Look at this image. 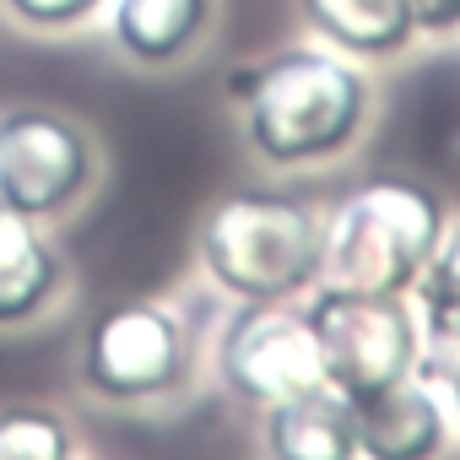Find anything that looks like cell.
Listing matches in <instances>:
<instances>
[{"instance_id":"15","label":"cell","mask_w":460,"mask_h":460,"mask_svg":"<svg viewBox=\"0 0 460 460\" xmlns=\"http://www.w3.org/2000/svg\"><path fill=\"white\" fill-rule=\"evenodd\" d=\"M22 28H39V33H66V28H82L87 17H98L109 0H0Z\"/></svg>"},{"instance_id":"12","label":"cell","mask_w":460,"mask_h":460,"mask_svg":"<svg viewBox=\"0 0 460 460\" xmlns=\"http://www.w3.org/2000/svg\"><path fill=\"white\" fill-rule=\"evenodd\" d=\"M304 22L352 60H390L411 44L417 17L411 0H298Z\"/></svg>"},{"instance_id":"6","label":"cell","mask_w":460,"mask_h":460,"mask_svg":"<svg viewBox=\"0 0 460 460\" xmlns=\"http://www.w3.org/2000/svg\"><path fill=\"white\" fill-rule=\"evenodd\" d=\"M76 374L98 401L141 406L184 379V325L173 309L146 298H119L98 309L82 331Z\"/></svg>"},{"instance_id":"7","label":"cell","mask_w":460,"mask_h":460,"mask_svg":"<svg viewBox=\"0 0 460 460\" xmlns=\"http://www.w3.org/2000/svg\"><path fill=\"white\" fill-rule=\"evenodd\" d=\"M98 179L93 136L60 109H6L0 114V206L33 222L71 211Z\"/></svg>"},{"instance_id":"3","label":"cell","mask_w":460,"mask_h":460,"mask_svg":"<svg viewBox=\"0 0 460 460\" xmlns=\"http://www.w3.org/2000/svg\"><path fill=\"white\" fill-rule=\"evenodd\" d=\"M449 227L444 195L406 173L363 179L325 222V282L358 293H411Z\"/></svg>"},{"instance_id":"16","label":"cell","mask_w":460,"mask_h":460,"mask_svg":"<svg viewBox=\"0 0 460 460\" xmlns=\"http://www.w3.org/2000/svg\"><path fill=\"white\" fill-rule=\"evenodd\" d=\"M411 17H417V33H460V0H411Z\"/></svg>"},{"instance_id":"5","label":"cell","mask_w":460,"mask_h":460,"mask_svg":"<svg viewBox=\"0 0 460 460\" xmlns=\"http://www.w3.org/2000/svg\"><path fill=\"white\" fill-rule=\"evenodd\" d=\"M217 379L244 406H271L325 385L309 314L293 298H239L217 331Z\"/></svg>"},{"instance_id":"11","label":"cell","mask_w":460,"mask_h":460,"mask_svg":"<svg viewBox=\"0 0 460 460\" xmlns=\"http://www.w3.org/2000/svg\"><path fill=\"white\" fill-rule=\"evenodd\" d=\"M60 293V255L39 222L0 206V325H33Z\"/></svg>"},{"instance_id":"10","label":"cell","mask_w":460,"mask_h":460,"mask_svg":"<svg viewBox=\"0 0 460 460\" xmlns=\"http://www.w3.org/2000/svg\"><path fill=\"white\" fill-rule=\"evenodd\" d=\"M211 28V0H109L114 49L146 71L184 60Z\"/></svg>"},{"instance_id":"13","label":"cell","mask_w":460,"mask_h":460,"mask_svg":"<svg viewBox=\"0 0 460 460\" xmlns=\"http://www.w3.org/2000/svg\"><path fill=\"white\" fill-rule=\"evenodd\" d=\"M417 320L433 347H460V222L444 227L433 261L417 277Z\"/></svg>"},{"instance_id":"17","label":"cell","mask_w":460,"mask_h":460,"mask_svg":"<svg viewBox=\"0 0 460 460\" xmlns=\"http://www.w3.org/2000/svg\"><path fill=\"white\" fill-rule=\"evenodd\" d=\"M449 401H455V417H460V358L449 363Z\"/></svg>"},{"instance_id":"4","label":"cell","mask_w":460,"mask_h":460,"mask_svg":"<svg viewBox=\"0 0 460 460\" xmlns=\"http://www.w3.org/2000/svg\"><path fill=\"white\" fill-rule=\"evenodd\" d=\"M304 314L320 341L325 385L341 390L347 401H363V395L417 374L422 325L401 293H358V288L320 282L309 293Z\"/></svg>"},{"instance_id":"1","label":"cell","mask_w":460,"mask_h":460,"mask_svg":"<svg viewBox=\"0 0 460 460\" xmlns=\"http://www.w3.org/2000/svg\"><path fill=\"white\" fill-rule=\"evenodd\" d=\"M244 136L271 168H314L341 157L368 125V76L336 49H282L234 82Z\"/></svg>"},{"instance_id":"9","label":"cell","mask_w":460,"mask_h":460,"mask_svg":"<svg viewBox=\"0 0 460 460\" xmlns=\"http://www.w3.org/2000/svg\"><path fill=\"white\" fill-rule=\"evenodd\" d=\"M261 444L266 460H363L352 401L331 385L261 406Z\"/></svg>"},{"instance_id":"14","label":"cell","mask_w":460,"mask_h":460,"mask_svg":"<svg viewBox=\"0 0 460 460\" xmlns=\"http://www.w3.org/2000/svg\"><path fill=\"white\" fill-rule=\"evenodd\" d=\"M0 460H76V433L55 406H0Z\"/></svg>"},{"instance_id":"2","label":"cell","mask_w":460,"mask_h":460,"mask_svg":"<svg viewBox=\"0 0 460 460\" xmlns=\"http://www.w3.org/2000/svg\"><path fill=\"white\" fill-rule=\"evenodd\" d=\"M200 266L234 298H298L325 271V222L304 195L234 190L200 222Z\"/></svg>"},{"instance_id":"8","label":"cell","mask_w":460,"mask_h":460,"mask_svg":"<svg viewBox=\"0 0 460 460\" xmlns=\"http://www.w3.org/2000/svg\"><path fill=\"white\" fill-rule=\"evenodd\" d=\"M363 460H433L449 444V417L428 390V374H406L363 401H352Z\"/></svg>"}]
</instances>
